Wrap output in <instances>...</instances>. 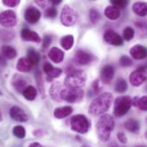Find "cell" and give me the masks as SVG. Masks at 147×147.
Masks as SVG:
<instances>
[{"label":"cell","instance_id":"cell-37","mask_svg":"<svg viewBox=\"0 0 147 147\" xmlns=\"http://www.w3.org/2000/svg\"><path fill=\"white\" fill-rule=\"evenodd\" d=\"M62 70L60 69V68H55V67H53L47 75V77H50V78H59L61 74H62Z\"/></svg>","mask_w":147,"mask_h":147},{"label":"cell","instance_id":"cell-49","mask_svg":"<svg viewBox=\"0 0 147 147\" xmlns=\"http://www.w3.org/2000/svg\"><path fill=\"white\" fill-rule=\"evenodd\" d=\"M138 147H144V146H138Z\"/></svg>","mask_w":147,"mask_h":147},{"label":"cell","instance_id":"cell-8","mask_svg":"<svg viewBox=\"0 0 147 147\" xmlns=\"http://www.w3.org/2000/svg\"><path fill=\"white\" fill-rule=\"evenodd\" d=\"M129 80L131 84L134 87L142 85L146 81V68L145 66H141L136 69L130 74Z\"/></svg>","mask_w":147,"mask_h":147},{"label":"cell","instance_id":"cell-5","mask_svg":"<svg viewBox=\"0 0 147 147\" xmlns=\"http://www.w3.org/2000/svg\"><path fill=\"white\" fill-rule=\"evenodd\" d=\"M84 96V91L82 89H62L59 94L61 101H65L69 103L79 102Z\"/></svg>","mask_w":147,"mask_h":147},{"label":"cell","instance_id":"cell-19","mask_svg":"<svg viewBox=\"0 0 147 147\" xmlns=\"http://www.w3.org/2000/svg\"><path fill=\"white\" fill-rule=\"evenodd\" d=\"M133 106L136 107L139 110L142 112L147 111V96H143L141 97L135 96L133 98Z\"/></svg>","mask_w":147,"mask_h":147},{"label":"cell","instance_id":"cell-1","mask_svg":"<svg viewBox=\"0 0 147 147\" xmlns=\"http://www.w3.org/2000/svg\"><path fill=\"white\" fill-rule=\"evenodd\" d=\"M113 102V95L109 92H104L94 99L89 106V113L93 115L105 114Z\"/></svg>","mask_w":147,"mask_h":147},{"label":"cell","instance_id":"cell-30","mask_svg":"<svg viewBox=\"0 0 147 147\" xmlns=\"http://www.w3.org/2000/svg\"><path fill=\"white\" fill-rule=\"evenodd\" d=\"M127 88H128V86H127V81L124 78H118V80L116 81L115 85V91L119 92V93H123V92L127 91Z\"/></svg>","mask_w":147,"mask_h":147},{"label":"cell","instance_id":"cell-48","mask_svg":"<svg viewBox=\"0 0 147 147\" xmlns=\"http://www.w3.org/2000/svg\"><path fill=\"white\" fill-rule=\"evenodd\" d=\"M2 95V91H1V90H0V96Z\"/></svg>","mask_w":147,"mask_h":147},{"label":"cell","instance_id":"cell-21","mask_svg":"<svg viewBox=\"0 0 147 147\" xmlns=\"http://www.w3.org/2000/svg\"><path fill=\"white\" fill-rule=\"evenodd\" d=\"M12 85L13 87L19 92H22L27 85V81L19 75H15L12 79Z\"/></svg>","mask_w":147,"mask_h":147},{"label":"cell","instance_id":"cell-43","mask_svg":"<svg viewBox=\"0 0 147 147\" xmlns=\"http://www.w3.org/2000/svg\"><path fill=\"white\" fill-rule=\"evenodd\" d=\"M50 3H51V2H48V1H40V0L36 1V3H37L39 6L42 7V8H46V7H47V6L50 4Z\"/></svg>","mask_w":147,"mask_h":147},{"label":"cell","instance_id":"cell-50","mask_svg":"<svg viewBox=\"0 0 147 147\" xmlns=\"http://www.w3.org/2000/svg\"><path fill=\"white\" fill-rule=\"evenodd\" d=\"M84 147H87V146H84Z\"/></svg>","mask_w":147,"mask_h":147},{"label":"cell","instance_id":"cell-28","mask_svg":"<svg viewBox=\"0 0 147 147\" xmlns=\"http://www.w3.org/2000/svg\"><path fill=\"white\" fill-rule=\"evenodd\" d=\"M27 59H28V61L31 63L32 65H38L40 59V54L34 49V48H29L28 53H27Z\"/></svg>","mask_w":147,"mask_h":147},{"label":"cell","instance_id":"cell-13","mask_svg":"<svg viewBox=\"0 0 147 147\" xmlns=\"http://www.w3.org/2000/svg\"><path fill=\"white\" fill-rule=\"evenodd\" d=\"M74 60L78 65H86L92 61V55L84 50H78L75 53Z\"/></svg>","mask_w":147,"mask_h":147},{"label":"cell","instance_id":"cell-26","mask_svg":"<svg viewBox=\"0 0 147 147\" xmlns=\"http://www.w3.org/2000/svg\"><path fill=\"white\" fill-rule=\"evenodd\" d=\"M60 45L63 49L66 51L70 50L74 45V37L71 34L63 36L60 40Z\"/></svg>","mask_w":147,"mask_h":147},{"label":"cell","instance_id":"cell-12","mask_svg":"<svg viewBox=\"0 0 147 147\" xmlns=\"http://www.w3.org/2000/svg\"><path fill=\"white\" fill-rule=\"evenodd\" d=\"M114 76H115V69L112 65H107L102 68L101 72H100V77L103 84H109L112 82Z\"/></svg>","mask_w":147,"mask_h":147},{"label":"cell","instance_id":"cell-46","mask_svg":"<svg viewBox=\"0 0 147 147\" xmlns=\"http://www.w3.org/2000/svg\"><path fill=\"white\" fill-rule=\"evenodd\" d=\"M3 121V115H2V112L0 110V121Z\"/></svg>","mask_w":147,"mask_h":147},{"label":"cell","instance_id":"cell-10","mask_svg":"<svg viewBox=\"0 0 147 147\" xmlns=\"http://www.w3.org/2000/svg\"><path fill=\"white\" fill-rule=\"evenodd\" d=\"M104 40L109 45L113 46H121L123 44V39L119 34L112 29H108L104 33Z\"/></svg>","mask_w":147,"mask_h":147},{"label":"cell","instance_id":"cell-24","mask_svg":"<svg viewBox=\"0 0 147 147\" xmlns=\"http://www.w3.org/2000/svg\"><path fill=\"white\" fill-rule=\"evenodd\" d=\"M133 10L134 12L140 16H146L147 14V5L146 3L144 2H136L133 5Z\"/></svg>","mask_w":147,"mask_h":147},{"label":"cell","instance_id":"cell-6","mask_svg":"<svg viewBox=\"0 0 147 147\" xmlns=\"http://www.w3.org/2000/svg\"><path fill=\"white\" fill-rule=\"evenodd\" d=\"M71 129L80 134H84L89 131L90 121L88 118L84 115H76L71 119Z\"/></svg>","mask_w":147,"mask_h":147},{"label":"cell","instance_id":"cell-3","mask_svg":"<svg viewBox=\"0 0 147 147\" xmlns=\"http://www.w3.org/2000/svg\"><path fill=\"white\" fill-rule=\"evenodd\" d=\"M86 79V73L84 71L71 68L67 71L64 84L67 89H81L85 84Z\"/></svg>","mask_w":147,"mask_h":147},{"label":"cell","instance_id":"cell-42","mask_svg":"<svg viewBox=\"0 0 147 147\" xmlns=\"http://www.w3.org/2000/svg\"><path fill=\"white\" fill-rule=\"evenodd\" d=\"M92 89L93 90L95 91V93H98L100 90H101V87H100V84H99V80L96 79L93 82V84H92Z\"/></svg>","mask_w":147,"mask_h":147},{"label":"cell","instance_id":"cell-36","mask_svg":"<svg viewBox=\"0 0 147 147\" xmlns=\"http://www.w3.org/2000/svg\"><path fill=\"white\" fill-rule=\"evenodd\" d=\"M111 4L112 6L117 8V9H124L127 4H128V1H125V0H112L111 1Z\"/></svg>","mask_w":147,"mask_h":147},{"label":"cell","instance_id":"cell-29","mask_svg":"<svg viewBox=\"0 0 147 147\" xmlns=\"http://www.w3.org/2000/svg\"><path fill=\"white\" fill-rule=\"evenodd\" d=\"M1 51H2V53L4 57L9 59H12L14 58H16L17 53H16V50L10 47V46H7V45H4L1 48Z\"/></svg>","mask_w":147,"mask_h":147},{"label":"cell","instance_id":"cell-15","mask_svg":"<svg viewBox=\"0 0 147 147\" xmlns=\"http://www.w3.org/2000/svg\"><path fill=\"white\" fill-rule=\"evenodd\" d=\"M47 55H48V58L50 59V60H52L55 64L61 63L64 60V58H65L64 52L61 49H59V47H52L48 51Z\"/></svg>","mask_w":147,"mask_h":147},{"label":"cell","instance_id":"cell-2","mask_svg":"<svg viewBox=\"0 0 147 147\" xmlns=\"http://www.w3.org/2000/svg\"><path fill=\"white\" fill-rule=\"evenodd\" d=\"M115 128V121L109 115H102L96 123V132L99 140L102 142L109 141L111 133Z\"/></svg>","mask_w":147,"mask_h":147},{"label":"cell","instance_id":"cell-38","mask_svg":"<svg viewBox=\"0 0 147 147\" xmlns=\"http://www.w3.org/2000/svg\"><path fill=\"white\" fill-rule=\"evenodd\" d=\"M58 14V10L57 9L54 7V6H51V7H48L46 10V16L49 17V18H54L56 17Z\"/></svg>","mask_w":147,"mask_h":147},{"label":"cell","instance_id":"cell-16","mask_svg":"<svg viewBox=\"0 0 147 147\" xmlns=\"http://www.w3.org/2000/svg\"><path fill=\"white\" fill-rule=\"evenodd\" d=\"M21 36L26 41H32L35 43L41 42V38L40 35L36 32L29 30L28 28H22L21 31Z\"/></svg>","mask_w":147,"mask_h":147},{"label":"cell","instance_id":"cell-31","mask_svg":"<svg viewBox=\"0 0 147 147\" xmlns=\"http://www.w3.org/2000/svg\"><path fill=\"white\" fill-rule=\"evenodd\" d=\"M13 134L18 139H23L26 136V130L22 126H16L13 128Z\"/></svg>","mask_w":147,"mask_h":147},{"label":"cell","instance_id":"cell-14","mask_svg":"<svg viewBox=\"0 0 147 147\" xmlns=\"http://www.w3.org/2000/svg\"><path fill=\"white\" fill-rule=\"evenodd\" d=\"M9 115L14 121L18 122H26L28 120V117L24 110L17 106H14L9 109Z\"/></svg>","mask_w":147,"mask_h":147},{"label":"cell","instance_id":"cell-39","mask_svg":"<svg viewBox=\"0 0 147 147\" xmlns=\"http://www.w3.org/2000/svg\"><path fill=\"white\" fill-rule=\"evenodd\" d=\"M3 3L7 7H16L20 3V0H3Z\"/></svg>","mask_w":147,"mask_h":147},{"label":"cell","instance_id":"cell-35","mask_svg":"<svg viewBox=\"0 0 147 147\" xmlns=\"http://www.w3.org/2000/svg\"><path fill=\"white\" fill-rule=\"evenodd\" d=\"M120 64L123 67H130L134 65V61L127 55H122L120 59Z\"/></svg>","mask_w":147,"mask_h":147},{"label":"cell","instance_id":"cell-34","mask_svg":"<svg viewBox=\"0 0 147 147\" xmlns=\"http://www.w3.org/2000/svg\"><path fill=\"white\" fill-rule=\"evenodd\" d=\"M123 37L126 40H131L134 37V29L132 27H126L123 30Z\"/></svg>","mask_w":147,"mask_h":147},{"label":"cell","instance_id":"cell-40","mask_svg":"<svg viewBox=\"0 0 147 147\" xmlns=\"http://www.w3.org/2000/svg\"><path fill=\"white\" fill-rule=\"evenodd\" d=\"M51 42H52V37L49 36V35H45L44 38H43V45H42V47L44 49L47 48L50 46Z\"/></svg>","mask_w":147,"mask_h":147},{"label":"cell","instance_id":"cell-25","mask_svg":"<svg viewBox=\"0 0 147 147\" xmlns=\"http://www.w3.org/2000/svg\"><path fill=\"white\" fill-rule=\"evenodd\" d=\"M22 96H24V98L27 99L28 101H34L37 96V90L34 86L29 85V86H27L22 91Z\"/></svg>","mask_w":147,"mask_h":147},{"label":"cell","instance_id":"cell-4","mask_svg":"<svg viewBox=\"0 0 147 147\" xmlns=\"http://www.w3.org/2000/svg\"><path fill=\"white\" fill-rule=\"evenodd\" d=\"M133 106V98L129 96H119L115 99L114 104V115L117 117H122L128 113Z\"/></svg>","mask_w":147,"mask_h":147},{"label":"cell","instance_id":"cell-33","mask_svg":"<svg viewBox=\"0 0 147 147\" xmlns=\"http://www.w3.org/2000/svg\"><path fill=\"white\" fill-rule=\"evenodd\" d=\"M90 22L94 24L98 22L99 20L101 19L100 12L96 9H91L90 10Z\"/></svg>","mask_w":147,"mask_h":147},{"label":"cell","instance_id":"cell-22","mask_svg":"<svg viewBox=\"0 0 147 147\" xmlns=\"http://www.w3.org/2000/svg\"><path fill=\"white\" fill-rule=\"evenodd\" d=\"M62 90V85L59 82H57V83H53L50 88V90H49V93H50V96L52 97L53 100L54 101H57V102H60V97H59V94H60V91Z\"/></svg>","mask_w":147,"mask_h":147},{"label":"cell","instance_id":"cell-23","mask_svg":"<svg viewBox=\"0 0 147 147\" xmlns=\"http://www.w3.org/2000/svg\"><path fill=\"white\" fill-rule=\"evenodd\" d=\"M33 65L28 61L27 58H21L17 61L16 64V69L21 72H28L32 69Z\"/></svg>","mask_w":147,"mask_h":147},{"label":"cell","instance_id":"cell-41","mask_svg":"<svg viewBox=\"0 0 147 147\" xmlns=\"http://www.w3.org/2000/svg\"><path fill=\"white\" fill-rule=\"evenodd\" d=\"M117 138L119 140V141L122 144H127V136L124 133H119L117 134Z\"/></svg>","mask_w":147,"mask_h":147},{"label":"cell","instance_id":"cell-7","mask_svg":"<svg viewBox=\"0 0 147 147\" xmlns=\"http://www.w3.org/2000/svg\"><path fill=\"white\" fill-rule=\"evenodd\" d=\"M78 19L77 12L69 5H65L61 10L60 14V21L64 26L71 27L73 26Z\"/></svg>","mask_w":147,"mask_h":147},{"label":"cell","instance_id":"cell-11","mask_svg":"<svg viewBox=\"0 0 147 147\" xmlns=\"http://www.w3.org/2000/svg\"><path fill=\"white\" fill-rule=\"evenodd\" d=\"M40 16H41L40 11L34 6H30V7L27 8L25 10V13H24L25 20L28 23H31V24L36 23L40 20Z\"/></svg>","mask_w":147,"mask_h":147},{"label":"cell","instance_id":"cell-47","mask_svg":"<svg viewBox=\"0 0 147 147\" xmlns=\"http://www.w3.org/2000/svg\"><path fill=\"white\" fill-rule=\"evenodd\" d=\"M110 147H119V146H117L116 145H113V146H111Z\"/></svg>","mask_w":147,"mask_h":147},{"label":"cell","instance_id":"cell-18","mask_svg":"<svg viewBox=\"0 0 147 147\" xmlns=\"http://www.w3.org/2000/svg\"><path fill=\"white\" fill-rule=\"evenodd\" d=\"M73 111V109L71 106H64L56 108L53 112V115L57 119H64L67 116H69Z\"/></svg>","mask_w":147,"mask_h":147},{"label":"cell","instance_id":"cell-20","mask_svg":"<svg viewBox=\"0 0 147 147\" xmlns=\"http://www.w3.org/2000/svg\"><path fill=\"white\" fill-rule=\"evenodd\" d=\"M104 15L109 20H117L121 16V10L112 5H109L104 10Z\"/></svg>","mask_w":147,"mask_h":147},{"label":"cell","instance_id":"cell-27","mask_svg":"<svg viewBox=\"0 0 147 147\" xmlns=\"http://www.w3.org/2000/svg\"><path fill=\"white\" fill-rule=\"evenodd\" d=\"M125 128L130 132V133H138L140 127V123L138 121L134 120V119H129L125 122Z\"/></svg>","mask_w":147,"mask_h":147},{"label":"cell","instance_id":"cell-45","mask_svg":"<svg viewBox=\"0 0 147 147\" xmlns=\"http://www.w3.org/2000/svg\"><path fill=\"white\" fill-rule=\"evenodd\" d=\"M61 3V0H53V1H51V3H53V5H56V4H59V3Z\"/></svg>","mask_w":147,"mask_h":147},{"label":"cell","instance_id":"cell-17","mask_svg":"<svg viewBox=\"0 0 147 147\" xmlns=\"http://www.w3.org/2000/svg\"><path fill=\"white\" fill-rule=\"evenodd\" d=\"M130 54L134 59H143L146 57V48L142 45H135L130 49Z\"/></svg>","mask_w":147,"mask_h":147},{"label":"cell","instance_id":"cell-9","mask_svg":"<svg viewBox=\"0 0 147 147\" xmlns=\"http://www.w3.org/2000/svg\"><path fill=\"white\" fill-rule=\"evenodd\" d=\"M17 23L16 13L11 9H7L0 13V24L5 28H11Z\"/></svg>","mask_w":147,"mask_h":147},{"label":"cell","instance_id":"cell-44","mask_svg":"<svg viewBox=\"0 0 147 147\" xmlns=\"http://www.w3.org/2000/svg\"><path fill=\"white\" fill-rule=\"evenodd\" d=\"M28 147H45L43 146L41 144H40V143H38V142H34V143H31Z\"/></svg>","mask_w":147,"mask_h":147},{"label":"cell","instance_id":"cell-32","mask_svg":"<svg viewBox=\"0 0 147 147\" xmlns=\"http://www.w3.org/2000/svg\"><path fill=\"white\" fill-rule=\"evenodd\" d=\"M35 80H36V83H37V86L40 91V95L42 96V98H45V94H44V86H43V79H42V77H41V74L40 72H37L35 73Z\"/></svg>","mask_w":147,"mask_h":147}]
</instances>
